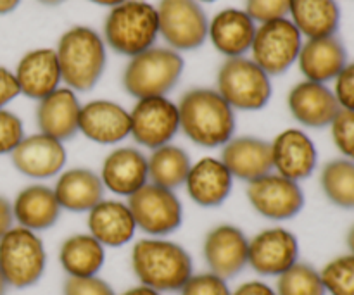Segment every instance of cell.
<instances>
[{
  "instance_id": "cell-1",
  "label": "cell",
  "mask_w": 354,
  "mask_h": 295,
  "mask_svg": "<svg viewBox=\"0 0 354 295\" xmlns=\"http://www.w3.org/2000/svg\"><path fill=\"white\" fill-rule=\"evenodd\" d=\"M130 261L138 283L161 294L178 292L194 275L189 251L166 237H145L135 242Z\"/></svg>"
},
{
  "instance_id": "cell-2",
  "label": "cell",
  "mask_w": 354,
  "mask_h": 295,
  "mask_svg": "<svg viewBox=\"0 0 354 295\" xmlns=\"http://www.w3.org/2000/svg\"><path fill=\"white\" fill-rule=\"evenodd\" d=\"M180 131L199 147H223L235 137V111L214 88H192L180 97Z\"/></svg>"
},
{
  "instance_id": "cell-3",
  "label": "cell",
  "mask_w": 354,
  "mask_h": 295,
  "mask_svg": "<svg viewBox=\"0 0 354 295\" xmlns=\"http://www.w3.org/2000/svg\"><path fill=\"white\" fill-rule=\"evenodd\" d=\"M59 68L62 82L75 92H90L102 78L107 66L104 38L88 26H73L59 38Z\"/></svg>"
},
{
  "instance_id": "cell-4",
  "label": "cell",
  "mask_w": 354,
  "mask_h": 295,
  "mask_svg": "<svg viewBox=\"0 0 354 295\" xmlns=\"http://www.w3.org/2000/svg\"><path fill=\"white\" fill-rule=\"evenodd\" d=\"M158 37V9L145 0H124L111 7L104 21V44L127 57L154 47Z\"/></svg>"
},
{
  "instance_id": "cell-5",
  "label": "cell",
  "mask_w": 354,
  "mask_h": 295,
  "mask_svg": "<svg viewBox=\"0 0 354 295\" xmlns=\"http://www.w3.org/2000/svg\"><path fill=\"white\" fill-rule=\"evenodd\" d=\"M185 62L169 47H151L130 57L123 73V86L135 99L166 97L182 78Z\"/></svg>"
},
{
  "instance_id": "cell-6",
  "label": "cell",
  "mask_w": 354,
  "mask_h": 295,
  "mask_svg": "<svg viewBox=\"0 0 354 295\" xmlns=\"http://www.w3.org/2000/svg\"><path fill=\"white\" fill-rule=\"evenodd\" d=\"M47 268V251L37 231L14 225L0 238V272L9 289L35 287Z\"/></svg>"
},
{
  "instance_id": "cell-7",
  "label": "cell",
  "mask_w": 354,
  "mask_h": 295,
  "mask_svg": "<svg viewBox=\"0 0 354 295\" xmlns=\"http://www.w3.org/2000/svg\"><path fill=\"white\" fill-rule=\"evenodd\" d=\"M216 90L234 111H261L272 99V79L249 57H232L221 64Z\"/></svg>"
},
{
  "instance_id": "cell-8",
  "label": "cell",
  "mask_w": 354,
  "mask_h": 295,
  "mask_svg": "<svg viewBox=\"0 0 354 295\" xmlns=\"http://www.w3.org/2000/svg\"><path fill=\"white\" fill-rule=\"evenodd\" d=\"M137 230L147 237H168L183 223V206L175 190L149 182L127 199Z\"/></svg>"
},
{
  "instance_id": "cell-9",
  "label": "cell",
  "mask_w": 354,
  "mask_h": 295,
  "mask_svg": "<svg viewBox=\"0 0 354 295\" xmlns=\"http://www.w3.org/2000/svg\"><path fill=\"white\" fill-rule=\"evenodd\" d=\"M301 47L303 35L289 17L266 21L256 28L251 59L272 78L292 68L294 62H297Z\"/></svg>"
},
{
  "instance_id": "cell-10",
  "label": "cell",
  "mask_w": 354,
  "mask_h": 295,
  "mask_svg": "<svg viewBox=\"0 0 354 295\" xmlns=\"http://www.w3.org/2000/svg\"><path fill=\"white\" fill-rule=\"evenodd\" d=\"M159 37L176 52L196 50L207 40L206 10L197 0H159Z\"/></svg>"
},
{
  "instance_id": "cell-11",
  "label": "cell",
  "mask_w": 354,
  "mask_h": 295,
  "mask_svg": "<svg viewBox=\"0 0 354 295\" xmlns=\"http://www.w3.org/2000/svg\"><path fill=\"white\" fill-rule=\"evenodd\" d=\"M130 137L140 147L154 151L171 144L180 133L178 104L168 97L138 99L130 111Z\"/></svg>"
},
{
  "instance_id": "cell-12",
  "label": "cell",
  "mask_w": 354,
  "mask_h": 295,
  "mask_svg": "<svg viewBox=\"0 0 354 295\" xmlns=\"http://www.w3.org/2000/svg\"><path fill=\"white\" fill-rule=\"evenodd\" d=\"M245 196L252 209L270 221L292 220L306 202L301 183L275 171L249 182Z\"/></svg>"
},
{
  "instance_id": "cell-13",
  "label": "cell",
  "mask_w": 354,
  "mask_h": 295,
  "mask_svg": "<svg viewBox=\"0 0 354 295\" xmlns=\"http://www.w3.org/2000/svg\"><path fill=\"white\" fill-rule=\"evenodd\" d=\"M299 240L283 227L265 228L249 238L248 268L259 276H275L292 268L299 261Z\"/></svg>"
},
{
  "instance_id": "cell-14",
  "label": "cell",
  "mask_w": 354,
  "mask_h": 295,
  "mask_svg": "<svg viewBox=\"0 0 354 295\" xmlns=\"http://www.w3.org/2000/svg\"><path fill=\"white\" fill-rule=\"evenodd\" d=\"M249 238L239 227L221 223L211 228L203 242V258L207 272L232 280L248 268Z\"/></svg>"
},
{
  "instance_id": "cell-15",
  "label": "cell",
  "mask_w": 354,
  "mask_h": 295,
  "mask_svg": "<svg viewBox=\"0 0 354 295\" xmlns=\"http://www.w3.org/2000/svg\"><path fill=\"white\" fill-rule=\"evenodd\" d=\"M10 161L16 171L31 180H48L64 171L68 152L62 142L37 133L24 135L10 154Z\"/></svg>"
},
{
  "instance_id": "cell-16",
  "label": "cell",
  "mask_w": 354,
  "mask_h": 295,
  "mask_svg": "<svg viewBox=\"0 0 354 295\" xmlns=\"http://www.w3.org/2000/svg\"><path fill=\"white\" fill-rule=\"evenodd\" d=\"M273 171L292 182H304L318 166V149L301 128H287L272 142Z\"/></svg>"
},
{
  "instance_id": "cell-17",
  "label": "cell",
  "mask_w": 354,
  "mask_h": 295,
  "mask_svg": "<svg viewBox=\"0 0 354 295\" xmlns=\"http://www.w3.org/2000/svg\"><path fill=\"white\" fill-rule=\"evenodd\" d=\"M130 111L113 100L97 99L83 104L78 131L99 145H116L130 137Z\"/></svg>"
},
{
  "instance_id": "cell-18",
  "label": "cell",
  "mask_w": 354,
  "mask_h": 295,
  "mask_svg": "<svg viewBox=\"0 0 354 295\" xmlns=\"http://www.w3.org/2000/svg\"><path fill=\"white\" fill-rule=\"evenodd\" d=\"M99 175L104 189L128 199L149 183L147 155L137 147H116L104 158Z\"/></svg>"
},
{
  "instance_id": "cell-19",
  "label": "cell",
  "mask_w": 354,
  "mask_h": 295,
  "mask_svg": "<svg viewBox=\"0 0 354 295\" xmlns=\"http://www.w3.org/2000/svg\"><path fill=\"white\" fill-rule=\"evenodd\" d=\"M287 107L294 120L304 128L322 130L328 128L337 116L341 106L332 88L324 83L304 82L296 83L287 95Z\"/></svg>"
},
{
  "instance_id": "cell-20",
  "label": "cell",
  "mask_w": 354,
  "mask_h": 295,
  "mask_svg": "<svg viewBox=\"0 0 354 295\" xmlns=\"http://www.w3.org/2000/svg\"><path fill=\"white\" fill-rule=\"evenodd\" d=\"M234 182V176L223 161L220 158L207 155L197 162H192L183 187L194 204L204 209H213L221 206L230 197Z\"/></svg>"
},
{
  "instance_id": "cell-21",
  "label": "cell",
  "mask_w": 354,
  "mask_h": 295,
  "mask_svg": "<svg viewBox=\"0 0 354 295\" xmlns=\"http://www.w3.org/2000/svg\"><path fill=\"white\" fill-rule=\"evenodd\" d=\"M80 111L82 104L75 90L59 86L50 95L38 100L35 113L38 131L66 144L80 133Z\"/></svg>"
},
{
  "instance_id": "cell-22",
  "label": "cell",
  "mask_w": 354,
  "mask_h": 295,
  "mask_svg": "<svg viewBox=\"0 0 354 295\" xmlns=\"http://www.w3.org/2000/svg\"><path fill=\"white\" fill-rule=\"evenodd\" d=\"M220 159L234 180L249 183L273 171L272 144L265 138L234 137L221 147Z\"/></svg>"
},
{
  "instance_id": "cell-23",
  "label": "cell",
  "mask_w": 354,
  "mask_h": 295,
  "mask_svg": "<svg viewBox=\"0 0 354 295\" xmlns=\"http://www.w3.org/2000/svg\"><path fill=\"white\" fill-rule=\"evenodd\" d=\"M14 76L21 95L37 102L50 95L62 82L55 48L44 47L26 52L17 62Z\"/></svg>"
},
{
  "instance_id": "cell-24",
  "label": "cell",
  "mask_w": 354,
  "mask_h": 295,
  "mask_svg": "<svg viewBox=\"0 0 354 295\" xmlns=\"http://www.w3.org/2000/svg\"><path fill=\"white\" fill-rule=\"evenodd\" d=\"M86 214L88 234L106 249L123 247L135 238V218L123 200L102 199Z\"/></svg>"
},
{
  "instance_id": "cell-25",
  "label": "cell",
  "mask_w": 354,
  "mask_h": 295,
  "mask_svg": "<svg viewBox=\"0 0 354 295\" xmlns=\"http://www.w3.org/2000/svg\"><path fill=\"white\" fill-rule=\"evenodd\" d=\"M348 64V50L337 35L324 38H308L303 41L297 66L308 82H334L339 73Z\"/></svg>"
},
{
  "instance_id": "cell-26",
  "label": "cell",
  "mask_w": 354,
  "mask_h": 295,
  "mask_svg": "<svg viewBox=\"0 0 354 295\" xmlns=\"http://www.w3.org/2000/svg\"><path fill=\"white\" fill-rule=\"evenodd\" d=\"M62 213V207L52 187L33 183L16 193L12 200L14 223L31 231L50 230L55 227Z\"/></svg>"
},
{
  "instance_id": "cell-27",
  "label": "cell",
  "mask_w": 354,
  "mask_h": 295,
  "mask_svg": "<svg viewBox=\"0 0 354 295\" xmlns=\"http://www.w3.org/2000/svg\"><path fill=\"white\" fill-rule=\"evenodd\" d=\"M256 23L245 10L223 9L209 21L207 38L227 59L244 57L251 50Z\"/></svg>"
},
{
  "instance_id": "cell-28",
  "label": "cell",
  "mask_w": 354,
  "mask_h": 295,
  "mask_svg": "<svg viewBox=\"0 0 354 295\" xmlns=\"http://www.w3.org/2000/svg\"><path fill=\"white\" fill-rule=\"evenodd\" d=\"M55 197L62 211L69 213H88L104 199V183L100 175L85 166L64 169L55 180Z\"/></svg>"
},
{
  "instance_id": "cell-29",
  "label": "cell",
  "mask_w": 354,
  "mask_h": 295,
  "mask_svg": "<svg viewBox=\"0 0 354 295\" xmlns=\"http://www.w3.org/2000/svg\"><path fill=\"white\" fill-rule=\"evenodd\" d=\"M289 16L303 37H332L341 24V7L337 0H290Z\"/></svg>"
},
{
  "instance_id": "cell-30",
  "label": "cell",
  "mask_w": 354,
  "mask_h": 295,
  "mask_svg": "<svg viewBox=\"0 0 354 295\" xmlns=\"http://www.w3.org/2000/svg\"><path fill=\"white\" fill-rule=\"evenodd\" d=\"M106 263V247L90 234H75L59 247V265L73 278L95 276Z\"/></svg>"
},
{
  "instance_id": "cell-31",
  "label": "cell",
  "mask_w": 354,
  "mask_h": 295,
  "mask_svg": "<svg viewBox=\"0 0 354 295\" xmlns=\"http://www.w3.org/2000/svg\"><path fill=\"white\" fill-rule=\"evenodd\" d=\"M149 182L162 189L176 190L183 187L192 166L189 152L175 144L154 149L147 155Z\"/></svg>"
},
{
  "instance_id": "cell-32",
  "label": "cell",
  "mask_w": 354,
  "mask_h": 295,
  "mask_svg": "<svg viewBox=\"0 0 354 295\" xmlns=\"http://www.w3.org/2000/svg\"><path fill=\"white\" fill-rule=\"evenodd\" d=\"M320 187L339 209L354 211V161L332 159L322 168Z\"/></svg>"
},
{
  "instance_id": "cell-33",
  "label": "cell",
  "mask_w": 354,
  "mask_h": 295,
  "mask_svg": "<svg viewBox=\"0 0 354 295\" xmlns=\"http://www.w3.org/2000/svg\"><path fill=\"white\" fill-rule=\"evenodd\" d=\"M277 295H327L320 269L297 261L277 278Z\"/></svg>"
},
{
  "instance_id": "cell-34",
  "label": "cell",
  "mask_w": 354,
  "mask_h": 295,
  "mask_svg": "<svg viewBox=\"0 0 354 295\" xmlns=\"http://www.w3.org/2000/svg\"><path fill=\"white\" fill-rule=\"evenodd\" d=\"M320 275L327 295H354V254L330 259Z\"/></svg>"
},
{
  "instance_id": "cell-35",
  "label": "cell",
  "mask_w": 354,
  "mask_h": 295,
  "mask_svg": "<svg viewBox=\"0 0 354 295\" xmlns=\"http://www.w3.org/2000/svg\"><path fill=\"white\" fill-rule=\"evenodd\" d=\"M328 128H330L332 142L342 158L354 161V111H339Z\"/></svg>"
},
{
  "instance_id": "cell-36",
  "label": "cell",
  "mask_w": 354,
  "mask_h": 295,
  "mask_svg": "<svg viewBox=\"0 0 354 295\" xmlns=\"http://www.w3.org/2000/svg\"><path fill=\"white\" fill-rule=\"evenodd\" d=\"M180 295H232L228 280L211 272L194 273L185 285L178 290Z\"/></svg>"
},
{
  "instance_id": "cell-37",
  "label": "cell",
  "mask_w": 354,
  "mask_h": 295,
  "mask_svg": "<svg viewBox=\"0 0 354 295\" xmlns=\"http://www.w3.org/2000/svg\"><path fill=\"white\" fill-rule=\"evenodd\" d=\"M24 138V124L16 113L0 109V155H10Z\"/></svg>"
},
{
  "instance_id": "cell-38",
  "label": "cell",
  "mask_w": 354,
  "mask_h": 295,
  "mask_svg": "<svg viewBox=\"0 0 354 295\" xmlns=\"http://www.w3.org/2000/svg\"><path fill=\"white\" fill-rule=\"evenodd\" d=\"M62 295H118L114 292L113 285L95 276H82V278H73L68 276L62 283Z\"/></svg>"
},
{
  "instance_id": "cell-39",
  "label": "cell",
  "mask_w": 354,
  "mask_h": 295,
  "mask_svg": "<svg viewBox=\"0 0 354 295\" xmlns=\"http://www.w3.org/2000/svg\"><path fill=\"white\" fill-rule=\"evenodd\" d=\"M290 0H245V12L254 19V23L282 19L289 16Z\"/></svg>"
},
{
  "instance_id": "cell-40",
  "label": "cell",
  "mask_w": 354,
  "mask_h": 295,
  "mask_svg": "<svg viewBox=\"0 0 354 295\" xmlns=\"http://www.w3.org/2000/svg\"><path fill=\"white\" fill-rule=\"evenodd\" d=\"M334 95L341 109L354 111V62H348L334 79Z\"/></svg>"
},
{
  "instance_id": "cell-41",
  "label": "cell",
  "mask_w": 354,
  "mask_h": 295,
  "mask_svg": "<svg viewBox=\"0 0 354 295\" xmlns=\"http://www.w3.org/2000/svg\"><path fill=\"white\" fill-rule=\"evenodd\" d=\"M19 93L14 71L0 66V109H6Z\"/></svg>"
},
{
  "instance_id": "cell-42",
  "label": "cell",
  "mask_w": 354,
  "mask_h": 295,
  "mask_svg": "<svg viewBox=\"0 0 354 295\" xmlns=\"http://www.w3.org/2000/svg\"><path fill=\"white\" fill-rule=\"evenodd\" d=\"M232 295H277L275 287L268 285L263 280H249L232 290Z\"/></svg>"
},
{
  "instance_id": "cell-43",
  "label": "cell",
  "mask_w": 354,
  "mask_h": 295,
  "mask_svg": "<svg viewBox=\"0 0 354 295\" xmlns=\"http://www.w3.org/2000/svg\"><path fill=\"white\" fill-rule=\"evenodd\" d=\"M14 225L16 223H14L12 202L0 193V238H2Z\"/></svg>"
},
{
  "instance_id": "cell-44",
  "label": "cell",
  "mask_w": 354,
  "mask_h": 295,
  "mask_svg": "<svg viewBox=\"0 0 354 295\" xmlns=\"http://www.w3.org/2000/svg\"><path fill=\"white\" fill-rule=\"evenodd\" d=\"M121 295H165V294L158 292V290L151 289V287H147V285H140V283H138V285L130 287V289L124 290Z\"/></svg>"
},
{
  "instance_id": "cell-45",
  "label": "cell",
  "mask_w": 354,
  "mask_h": 295,
  "mask_svg": "<svg viewBox=\"0 0 354 295\" xmlns=\"http://www.w3.org/2000/svg\"><path fill=\"white\" fill-rule=\"evenodd\" d=\"M19 3H21V0H0V16L16 10Z\"/></svg>"
},
{
  "instance_id": "cell-46",
  "label": "cell",
  "mask_w": 354,
  "mask_h": 295,
  "mask_svg": "<svg viewBox=\"0 0 354 295\" xmlns=\"http://www.w3.org/2000/svg\"><path fill=\"white\" fill-rule=\"evenodd\" d=\"M88 2L92 3H97V6H102V7H116L120 6V3H123L124 0H88Z\"/></svg>"
},
{
  "instance_id": "cell-47",
  "label": "cell",
  "mask_w": 354,
  "mask_h": 295,
  "mask_svg": "<svg viewBox=\"0 0 354 295\" xmlns=\"http://www.w3.org/2000/svg\"><path fill=\"white\" fill-rule=\"evenodd\" d=\"M346 244H348L349 254H354V225L351 228H349L348 237H346Z\"/></svg>"
},
{
  "instance_id": "cell-48",
  "label": "cell",
  "mask_w": 354,
  "mask_h": 295,
  "mask_svg": "<svg viewBox=\"0 0 354 295\" xmlns=\"http://www.w3.org/2000/svg\"><path fill=\"white\" fill-rule=\"evenodd\" d=\"M7 292H9V285H7L6 278H3L2 272H0V295H7Z\"/></svg>"
},
{
  "instance_id": "cell-49",
  "label": "cell",
  "mask_w": 354,
  "mask_h": 295,
  "mask_svg": "<svg viewBox=\"0 0 354 295\" xmlns=\"http://www.w3.org/2000/svg\"><path fill=\"white\" fill-rule=\"evenodd\" d=\"M37 2H40V3H44V6H59V3H62L64 2V0H37Z\"/></svg>"
},
{
  "instance_id": "cell-50",
  "label": "cell",
  "mask_w": 354,
  "mask_h": 295,
  "mask_svg": "<svg viewBox=\"0 0 354 295\" xmlns=\"http://www.w3.org/2000/svg\"><path fill=\"white\" fill-rule=\"evenodd\" d=\"M197 2H204V3H209V2H216V0H197Z\"/></svg>"
}]
</instances>
